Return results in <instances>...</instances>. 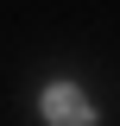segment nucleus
<instances>
[{"instance_id":"f257e3e1","label":"nucleus","mask_w":120,"mask_h":126,"mask_svg":"<svg viewBox=\"0 0 120 126\" xmlns=\"http://www.w3.org/2000/svg\"><path fill=\"white\" fill-rule=\"evenodd\" d=\"M38 107H44V120H51V126H95V101L76 88V82H51Z\"/></svg>"}]
</instances>
